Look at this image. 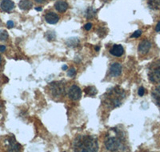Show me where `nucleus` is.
Masks as SVG:
<instances>
[{
    "label": "nucleus",
    "mask_w": 160,
    "mask_h": 152,
    "mask_svg": "<svg viewBox=\"0 0 160 152\" xmlns=\"http://www.w3.org/2000/svg\"><path fill=\"white\" fill-rule=\"evenodd\" d=\"M74 150L78 152H95L98 150V140L91 135H79L73 143Z\"/></svg>",
    "instance_id": "nucleus-1"
},
{
    "label": "nucleus",
    "mask_w": 160,
    "mask_h": 152,
    "mask_svg": "<svg viewBox=\"0 0 160 152\" xmlns=\"http://www.w3.org/2000/svg\"><path fill=\"white\" fill-rule=\"evenodd\" d=\"M125 97V92L119 87H115L106 93L103 99V103L108 107L114 109L122 104V100Z\"/></svg>",
    "instance_id": "nucleus-2"
},
{
    "label": "nucleus",
    "mask_w": 160,
    "mask_h": 152,
    "mask_svg": "<svg viewBox=\"0 0 160 152\" xmlns=\"http://www.w3.org/2000/svg\"><path fill=\"white\" fill-rule=\"evenodd\" d=\"M105 147L108 150L111 151H118L125 150V146L122 139L118 136L109 137L105 141Z\"/></svg>",
    "instance_id": "nucleus-3"
},
{
    "label": "nucleus",
    "mask_w": 160,
    "mask_h": 152,
    "mask_svg": "<svg viewBox=\"0 0 160 152\" xmlns=\"http://www.w3.org/2000/svg\"><path fill=\"white\" fill-rule=\"evenodd\" d=\"M148 77L150 81L154 84L160 83V60L151 64L148 70Z\"/></svg>",
    "instance_id": "nucleus-4"
},
{
    "label": "nucleus",
    "mask_w": 160,
    "mask_h": 152,
    "mask_svg": "<svg viewBox=\"0 0 160 152\" xmlns=\"http://www.w3.org/2000/svg\"><path fill=\"white\" fill-rule=\"evenodd\" d=\"M51 91L54 97H61L65 94V87L61 82H54L51 84Z\"/></svg>",
    "instance_id": "nucleus-5"
},
{
    "label": "nucleus",
    "mask_w": 160,
    "mask_h": 152,
    "mask_svg": "<svg viewBox=\"0 0 160 152\" xmlns=\"http://www.w3.org/2000/svg\"><path fill=\"white\" fill-rule=\"evenodd\" d=\"M68 96L73 101H76L82 97V91L78 86H71L68 91Z\"/></svg>",
    "instance_id": "nucleus-6"
},
{
    "label": "nucleus",
    "mask_w": 160,
    "mask_h": 152,
    "mask_svg": "<svg viewBox=\"0 0 160 152\" xmlns=\"http://www.w3.org/2000/svg\"><path fill=\"white\" fill-rule=\"evenodd\" d=\"M0 7L1 9L5 12H11L15 8V3L11 0H2Z\"/></svg>",
    "instance_id": "nucleus-7"
},
{
    "label": "nucleus",
    "mask_w": 160,
    "mask_h": 152,
    "mask_svg": "<svg viewBox=\"0 0 160 152\" xmlns=\"http://www.w3.org/2000/svg\"><path fill=\"white\" fill-rule=\"evenodd\" d=\"M151 47V43L148 40H142L138 45V51L142 54H145L150 51Z\"/></svg>",
    "instance_id": "nucleus-8"
},
{
    "label": "nucleus",
    "mask_w": 160,
    "mask_h": 152,
    "mask_svg": "<svg viewBox=\"0 0 160 152\" xmlns=\"http://www.w3.org/2000/svg\"><path fill=\"white\" fill-rule=\"evenodd\" d=\"M121 72H122V66L118 63H113L110 67V74L113 77H118L121 74Z\"/></svg>",
    "instance_id": "nucleus-9"
},
{
    "label": "nucleus",
    "mask_w": 160,
    "mask_h": 152,
    "mask_svg": "<svg viewBox=\"0 0 160 152\" xmlns=\"http://www.w3.org/2000/svg\"><path fill=\"white\" fill-rule=\"evenodd\" d=\"M110 53H111L112 55H114V56L120 57L123 54L124 49L123 47H122V46L115 44V45H114L111 47V49L110 50Z\"/></svg>",
    "instance_id": "nucleus-10"
},
{
    "label": "nucleus",
    "mask_w": 160,
    "mask_h": 152,
    "mask_svg": "<svg viewBox=\"0 0 160 152\" xmlns=\"http://www.w3.org/2000/svg\"><path fill=\"white\" fill-rule=\"evenodd\" d=\"M46 21L50 24H55L58 22L59 17L57 14L54 12H48L45 15Z\"/></svg>",
    "instance_id": "nucleus-11"
},
{
    "label": "nucleus",
    "mask_w": 160,
    "mask_h": 152,
    "mask_svg": "<svg viewBox=\"0 0 160 152\" xmlns=\"http://www.w3.org/2000/svg\"><path fill=\"white\" fill-rule=\"evenodd\" d=\"M55 8L58 12L63 13L68 9V4L65 1H57L55 4Z\"/></svg>",
    "instance_id": "nucleus-12"
},
{
    "label": "nucleus",
    "mask_w": 160,
    "mask_h": 152,
    "mask_svg": "<svg viewBox=\"0 0 160 152\" xmlns=\"http://www.w3.org/2000/svg\"><path fill=\"white\" fill-rule=\"evenodd\" d=\"M21 148V146L15 140V137L10 138L9 139V150L10 151H18Z\"/></svg>",
    "instance_id": "nucleus-13"
},
{
    "label": "nucleus",
    "mask_w": 160,
    "mask_h": 152,
    "mask_svg": "<svg viewBox=\"0 0 160 152\" xmlns=\"http://www.w3.org/2000/svg\"><path fill=\"white\" fill-rule=\"evenodd\" d=\"M152 97L155 104L160 107V86L154 89V91H152Z\"/></svg>",
    "instance_id": "nucleus-14"
},
{
    "label": "nucleus",
    "mask_w": 160,
    "mask_h": 152,
    "mask_svg": "<svg viewBox=\"0 0 160 152\" xmlns=\"http://www.w3.org/2000/svg\"><path fill=\"white\" fill-rule=\"evenodd\" d=\"M18 6L21 10H29L32 8L33 3L30 0H21Z\"/></svg>",
    "instance_id": "nucleus-15"
},
{
    "label": "nucleus",
    "mask_w": 160,
    "mask_h": 152,
    "mask_svg": "<svg viewBox=\"0 0 160 152\" xmlns=\"http://www.w3.org/2000/svg\"><path fill=\"white\" fill-rule=\"evenodd\" d=\"M148 4L151 9H160V0H148Z\"/></svg>",
    "instance_id": "nucleus-16"
},
{
    "label": "nucleus",
    "mask_w": 160,
    "mask_h": 152,
    "mask_svg": "<svg viewBox=\"0 0 160 152\" xmlns=\"http://www.w3.org/2000/svg\"><path fill=\"white\" fill-rule=\"evenodd\" d=\"M85 93L89 96H94L97 94V90L94 87H88L84 90Z\"/></svg>",
    "instance_id": "nucleus-17"
},
{
    "label": "nucleus",
    "mask_w": 160,
    "mask_h": 152,
    "mask_svg": "<svg viewBox=\"0 0 160 152\" xmlns=\"http://www.w3.org/2000/svg\"><path fill=\"white\" fill-rule=\"evenodd\" d=\"M95 13H96V11L95 9H93L92 8H89L86 11V17L88 18H92L95 16Z\"/></svg>",
    "instance_id": "nucleus-18"
},
{
    "label": "nucleus",
    "mask_w": 160,
    "mask_h": 152,
    "mask_svg": "<svg viewBox=\"0 0 160 152\" xmlns=\"http://www.w3.org/2000/svg\"><path fill=\"white\" fill-rule=\"evenodd\" d=\"M78 43V39L76 38H69V39L67 41V44H68L69 47H75Z\"/></svg>",
    "instance_id": "nucleus-19"
},
{
    "label": "nucleus",
    "mask_w": 160,
    "mask_h": 152,
    "mask_svg": "<svg viewBox=\"0 0 160 152\" xmlns=\"http://www.w3.org/2000/svg\"><path fill=\"white\" fill-rule=\"evenodd\" d=\"M8 38V33L6 31H0V40L4 41Z\"/></svg>",
    "instance_id": "nucleus-20"
},
{
    "label": "nucleus",
    "mask_w": 160,
    "mask_h": 152,
    "mask_svg": "<svg viewBox=\"0 0 160 152\" xmlns=\"http://www.w3.org/2000/svg\"><path fill=\"white\" fill-rule=\"evenodd\" d=\"M107 34H108V33H107V30H106V28H104V27H101V28L98 29V36L101 37V38H103Z\"/></svg>",
    "instance_id": "nucleus-21"
},
{
    "label": "nucleus",
    "mask_w": 160,
    "mask_h": 152,
    "mask_svg": "<svg viewBox=\"0 0 160 152\" xmlns=\"http://www.w3.org/2000/svg\"><path fill=\"white\" fill-rule=\"evenodd\" d=\"M46 36H47V38H48V40L51 41V40H54L55 38V32H51V31H49V32L47 33Z\"/></svg>",
    "instance_id": "nucleus-22"
},
{
    "label": "nucleus",
    "mask_w": 160,
    "mask_h": 152,
    "mask_svg": "<svg viewBox=\"0 0 160 152\" xmlns=\"http://www.w3.org/2000/svg\"><path fill=\"white\" fill-rule=\"evenodd\" d=\"M75 73H76V71H75V68H71L69 71H68V75L70 76V77H73V76H75Z\"/></svg>",
    "instance_id": "nucleus-23"
},
{
    "label": "nucleus",
    "mask_w": 160,
    "mask_h": 152,
    "mask_svg": "<svg viewBox=\"0 0 160 152\" xmlns=\"http://www.w3.org/2000/svg\"><path fill=\"white\" fill-rule=\"evenodd\" d=\"M141 34H142V31H140V30H138V31H135V32L131 35V38H138Z\"/></svg>",
    "instance_id": "nucleus-24"
},
{
    "label": "nucleus",
    "mask_w": 160,
    "mask_h": 152,
    "mask_svg": "<svg viewBox=\"0 0 160 152\" xmlns=\"http://www.w3.org/2000/svg\"><path fill=\"white\" fill-rule=\"evenodd\" d=\"M144 93H145V89H144L142 87H141L139 89H138V95H139V96H143L144 95Z\"/></svg>",
    "instance_id": "nucleus-25"
},
{
    "label": "nucleus",
    "mask_w": 160,
    "mask_h": 152,
    "mask_svg": "<svg viewBox=\"0 0 160 152\" xmlns=\"http://www.w3.org/2000/svg\"><path fill=\"white\" fill-rule=\"evenodd\" d=\"M91 27H92V24H91V23H87L84 26V28H85V30H87V31H90V30L91 29Z\"/></svg>",
    "instance_id": "nucleus-26"
},
{
    "label": "nucleus",
    "mask_w": 160,
    "mask_h": 152,
    "mask_svg": "<svg viewBox=\"0 0 160 152\" xmlns=\"http://www.w3.org/2000/svg\"><path fill=\"white\" fill-rule=\"evenodd\" d=\"M7 25H8V27H9V28H12V27H14V22L13 21H11V20H10V21H8V23H7Z\"/></svg>",
    "instance_id": "nucleus-27"
},
{
    "label": "nucleus",
    "mask_w": 160,
    "mask_h": 152,
    "mask_svg": "<svg viewBox=\"0 0 160 152\" xmlns=\"http://www.w3.org/2000/svg\"><path fill=\"white\" fill-rule=\"evenodd\" d=\"M155 31H156L157 32L160 31V21L158 23V24L156 25V27H155Z\"/></svg>",
    "instance_id": "nucleus-28"
},
{
    "label": "nucleus",
    "mask_w": 160,
    "mask_h": 152,
    "mask_svg": "<svg viewBox=\"0 0 160 152\" xmlns=\"http://www.w3.org/2000/svg\"><path fill=\"white\" fill-rule=\"evenodd\" d=\"M6 50V47L5 46H3V45H2V46H0V51H4Z\"/></svg>",
    "instance_id": "nucleus-29"
},
{
    "label": "nucleus",
    "mask_w": 160,
    "mask_h": 152,
    "mask_svg": "<svg viewBox=\"0 0 160 152\" xmlns=\"http://www.w3.org/2000/svg\"><path fill=\"white\" fill-rule=\"evenodd\" d=\"M35 1L37 3H42L45 2L46 0H35Z\"/></svg>",
    "instance_id": "nucleus-30"
},
{
    "label": "nucleus",
    "mask_w": 160,
    "mask_h": 152,
    "mask_svg": "<svg viewBox=\"0 0 160 152\" xmlns=\"http://www.w3.org/2000/svg\"><path fill=\"white\" fill-rule=\"evenodd\" d=\"M35 10H36V11H42V8H35Z\"/></svg>",
    "instance_id": "nucleus-31"
},
{
    "label": "nucleus",
    "mask_w": 160,
    "mask_h": 152,
    "mask_svg": "<svg viewBox=\"0 0 160 152\" xmlns=\"http://www.w3.org/2000/svg\"><path fill=\"white\" fill-rule=\"evenodd\" d=\"M67 69H68V66L64 65L63 67H62V70H67Z\"/></svg>",
    "instance_id": "nucleus-32"
},
{
    "label": "nucleus",
    "mask_w": 160,
    "mask_h": 152,
    "mask_svg": "<svg viewBox=\"0 0 160 152\" xmlns=\"http://www.w3.org/2000/svg\"><path fill=\"white\" fill-rule=\"evenodd\" d=\"M100 50V47H95V51H98Z\"/></svg>",
    "instance_id": "nucleus-33"
},
{
    "label": "nucleus",
    "mask_w": 160,
    "mask_h": 152,
    "mask_svg": "<svg viewBox=\"0 0 160 152\" xmlns=\"http://www.w3.org/2000/svg\"><path fill=\"white\" fill-rule=\"evenodd\" d=\"M1 63H2V58H1V56H0V66H1Z\"/></svg>",
    "instance_id": "nucleus-34"
}]
</instances>
